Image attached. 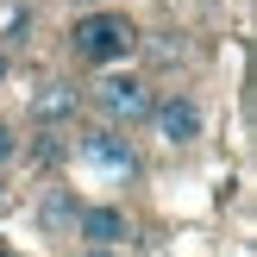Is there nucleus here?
<instances>
[{
    "instance_id": "1",
    "label": "nucleus",
    "mask_w": 257,
    "mask_h": 257,
    "mask_svg": "<svg viewBox=\"0 0 257 257\" xmlns=\"http://www.w3.org/2000/svg\"><path fill=\"white\" fill-rule=\"evenodd\" d=\"M69 50H75V63L113 69V63H125L138 50V25L125 19V13H82L75 32H69Z\"/></svg>"
},
{
    "instance_id": "2",
    "label": "nucleus",
    "mask_w": 257,
    "mask_h": 257,
    "mask_svg": "<svg viewBox=\"0 0 257 257\" xmlns=\"http://www.w3.org/2000/svg\"><path fill=\"white\" fill-rule=\"evenodd\" d=\"M94 100H100V113H107L113 125H138V119H151V82L145 75H107V82L94 88Z\"/></svg>"
},
{
    "instance_id": "3",
    "label": "nucleus",
    "mask_w": 257,
    "mask_h": 257,
    "mask_svg": "<svg viewBox=\"0 0 257 257\" xmlns=\"http://www.w3.org/2000/svg\"><path fill=\"white\" fill-rule=\"evenodd\" d=\"M151 125H157L163 145H195V138H201V100L195 94H163V100H151Z\"/></svg>"
},
{
    "instance_id": "4",
    "label": "nucleus",
    "mask_w": 257,
    "mask_h": 257,
    "mask_svg": "<svg viewBox=\"0 0 257 257\" xmlns=\"http://www.w3.org/2000/svg\"><path fill=\"white\" fill-rule=\"evenodd\" d=\"M82 163H94V170H107V176H132L138 170V157H132V145H125L113 125H100V132H82Z\"/></svg>"
},
{
    "instance_id": "5",
    "label": "nucleus",
    "mask_w": 257,
    "mask_h": 257,
    "mask_svg": "<svg viewBox=\"0 0 257 257\" xmlns=\"http://www.w3.org/2000/svg\"><path fill=\"white\" fill-rule=\"evenodd\" d=\"M75 232L88 245H119L125 238V213L119 207H75Z\"/></svg>"
},
{
    "instance_id": "6",
    "label": "nucleus",
    "mask_w": 257,
    "mask_h": 257,
    "mask_svg": "<svg viewBox=\"0 0 257 257\" xmlns=\"http://www.w3.org/2000/svg\"><path fill=\"white\" fill-rule=\"evenodd\" d=\"M32 113H38L44 125H63V119H75V88H69V82H50L44 94L32 100Z\"/></svg>"
},
{
    "instance_id": "7",
    "label": "nucleus",
    "mask_w": 257,
    "mask_h": 257,
    "mask_svg": "<svg viewBox=\"0 0 257 257\" xmlns=\"http://www.w3.org/2000/svg\"><path fill=\"white\" fill-rule=\"evenodd\" d=\"M38 213H44V226H50V232H63V226H75V195H69V188H50Z\"/></svg>"
},
{
    "instance_id": "8",
    "label": "nucleus",
    "mask_w": 257,
    "mask_h": 257,
    "mask_svg": "<svg viewBox=\"0 0 257 257\" xmlns=\"http://www.w3.org/2000/svg\"><path fill=\"white\" fill-rule=\"evenodd\" d=\"M57 157H63V145H57V138L44 132V138H38V145H32V163H44V170H50V163H57Z\"/></svg>"
},
{
    "instance_id": "9",
    "label": "nucleus",
    "mask_w": 257,
    "mask_h": 257,
    "mask_svg": "<svg viewBox=\"0 0 257 257\" xmlns=\"http://www.w3.org/2000/svg\"><path fill=\"white\" fill-rule=\"evenodd\" d=\"M13 157H19V132L0 119V163H13Z\"/></svg>"
},
{
    "instance_id": "10",
    "label": "nucleus",
    "mask_w": 257,
    "mask_h": 257,
    "mask_svg": "<svg viewBox=\"0 0 257 257\" xmlns=\"http://www.w3.org/2000/svg\"><path fill=\"white\" fill-rule=\"evenodd\" d=\"M82 257H125V251H119V245H88Z\"/></svg>"
},
{
    "instance_id": "11",
    "label": "nucleus",
    "mask_w": 257,
    "mask_h": 257,
    "mask_svg": "<svg viewBox=\"0 0 257 257\" xmlns=\"http://www.w3.org/2000/svg\"><path fill=\"white\" fill-rule=\"evenodd\" d=\"M0 75H7V57H0Z\"/></svg>"
},
{
    "instance_id": "12",
    "label": "nucleus",
    "mask_w": 257,
    "mask_h": 257,
    "mask_svg": "<svg viewBox=\"0 0 257 257\" xmlns=\"http://www.w3.org/2000/svg\"><path fill=\"white\" fill-rule=\"evenodd\" d=\"M0 207H7V195H0Z\"/></svg>"
}]
</instances>
